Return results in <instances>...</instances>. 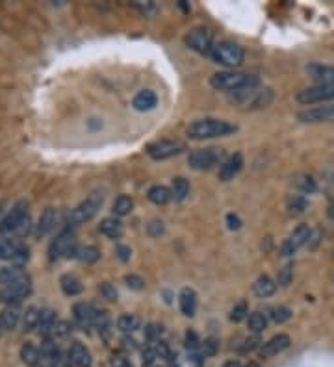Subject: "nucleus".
<instances>
[{
	"instance_id": "nucleus-60",
	"label": "nucleus",
	"mask_w": 334,
	"mask_h": 367,
	"mask_svg": "<svg viewBox=\"0 0 334 367\" xmlns=\"http://www.w3.org/2000/svg\"><path fill=\"white\" fill-rule=\"evenodd\" d=\"M331 215H333V217H334V206H333V208H331Z\"/></svg>"
},
{
	"instance_id": "nucleus-41",
	"label": "nucleus",
	"mask_w": 334,
	"mask_h": 367,
	"mask_svg": "<svg viewBox=\"0 0 334 367\" xmlns=\"http://www.w3.org/2000/svg\"><path fill=\"white\" fill-rule=\"evenodd\" d=\"M247 312H249L247 302H238V304L232 308V312H230V319L238 323V321H241V319L247 318Z\"/></svg>"
},
{
	"instance_id": "nucleus-26",
	"label": "nucleus",
	"mask_w": 334,
	"mask_h": 367,
	"mask_svg": "<svg viewBox=\"0 0 334 367\" xmlns=\"http://www.w3.org/2000/svg\"><path fill=\"white\" fill-rule=\"evenodd\" d=\"M21 247L23 245L19 243V239L15 238L0 239V260H13Z\"/></svg>"
},
{
	"instance_id": "nucleus-50",
	"label": "nucleus",
	"mask_w": 334,
	"mask_h": 367,
	"mask_svg": "<svg viewBox=\"0 0 334 367\" xmlns=\"http://www.w3.org/2000/svg\"><path fill=\"white\" fill-rule=\"evenodd\" d=\"M291 278H293V269H291V265H286L285 269H280V273H278V284L280 286H288Z\"/></svg>"
},
{
	"instance_id": "nucleus-23",
	"label": "nucleus",
	"mask_w": 334,
	"mask_h": 367,
	"mask_svg": "<svg viewBox=\"0 0 334 367\" xmlns=\"http://www.w3.org/2000/svg\"><path fill=\"white\" fill-rule=\"evenodd\" d=\"M253 291L256 297L266 299V297H271V295L277 291V284H275L273 278L264 275V276H260V278H256V282L253 284Z\"/></svg>"
},
{
	"instance_id": "nucleus-49",
	"label": "nucleus",
	"mask_w": 334,
	"mask_h": 367,
	"mask_svg": "<svg viewBox=\"0 0 334 367\" xmlns=\"http://www.w3.org/2000/svg\"><path fill=\"white\" fill-rule=\"evenodd\" d=\"M156 360V353H155V347H145L142 353V364L143 367H151L153 364H155Z\"/></svg>"
},
{
	"instance_id": "nucleus-11",
	"label": "nucleus",
	"mask_w": 334,
	"mask_h": 367,
	"mask_svg": "<svg viewBox=\"0 0 334 367\" xmlns=\"http://www.w3.org/2000/svg\"><path fill=\"white\" fill-rule=\"evenodd\" d=\"M26 217H28V214H26V204L21 202L17 206H13L12 212L0 221V234H15Z\"/></svg>"
},
{
	"instance_id": "nucleus-32",
	"label": "nucleus",
	"mask_w": 334,
	"mask_h": 367,
	"mask_svg": "<svg viewBox=\"0 0 334 367\" xmlns=\"http://www.w3.org/2000/svg\"><path fill=\"white\" fill-rule=\"evenodd\" d=\"M132 208H134V201L130 197L121 195L113 202V210L111 212H113V215H118V217H124V215H129L132 212Z\"/></svg>"
},
{
	"instance_id": "nucleus-51",
	"label": "nucleus",
	"mask_w": 334,
	"mask_h": 367,
	"mask_svg": "<svg viewBox=\"0 0 334 367\" xmlns=\"http://www.w3.org/2000/svg\"><path fill=\"white\" fill-rule=\"evenodd\" d=\"M28 260H30V251H28L26 247H21V249H19V252H17V254H15V258H13L12 262L15 263L17 267H21V265H23V263L28 262Z\"/></svg>"
},
{
	"instance_id": "nucleus-52",
	"label": "nucleus",
	"mask_w": 334,
	"mask_h": 367,
	"mask_svg": "<svg viewBox=\"0 0 334 367\" xmlns=\"http://www.w3.org/2000/svg\"><path fill=\"white\" fill-rule=\"evenodd\" d=\"M134 6H136L137 10L145 15V17H148V15H155L156 13V6L153 4V2H145V4H143V2H134Z\"/></svg>"
},
{
	"instance_id": "nucleus-13",
	"label": "nucleus",
	"mask_w": 334,
	"mask_h": 367,
	"mask_svg": "<svg viewBox=\"0 0 334 367\" xmlns=\"http://www.w3.org/2000/svg\"><path fill=\"white\" fill-rule=\"evenodd\" d=\"M290 336H286V334H277V336H273L271 340H267V342L262 343V347H260V356L262 358H271L275 355H280L282 351H286L290 347Z\"/></svg>"
},
{
	"instance_id": "nucleus-20",
	"label": "nucleus",
	"mask_w": 334,
	"mask_h": 367,
	"mask_svg": "<svg viewBox=\"0 0 334 367\" xmlns=\"http://www.w3.org/2000/svg\"><path fill=\"white\" fill-rule=\"evenodd\" d=\"M56 324H58V315L54 310H41L39 312V334H43L45 337H49L50 334H54Z\"/></svg>"
},
{
	"instance_id": "nucleus-3",
	"label": "nucleus",
	"mask_w": 334,
	"mask_h": 367,
	"mask_svg": "<svg viewBox=\"0 0 334 367\" xmlns=\"http://www.w3.org/2000/svg\"><path fill=\"white\" fill-rule=\"evenodd\" d=\"M102 202H104V193H102V191H93L91 195L86 197V201H82L80 204L69 214L67 223L71 227H78V225L86 223V221H91L100 210V206H102Z\"/></svg>"
},
{
	"instance_id": "nucleus-42",
	"label": "nucleus",
	"mask_w": 334,
	"mask_h": 367,
	"mask_svg": "<svg viewBox=\"0 0 334 367\" xmlns=\"http://www.w3.org/2000/svg\"><path fill=\"white\" fill-rule=\"evenodd\" d=\"M166 232V227H164V223L158 219L151 221L147 225V234L151 236V238H160L162 234Z\"/></svg>"
},
{
	"instance_id": "nucleus-55",
	"label": "nucleus",
	"mask_w": 334,
	"mask_h": 367,
	"mask_svg": "<svg viewBox=\"0 0 334 367\" xmlns=\"http://www.w3.org/2000/svg\"><path fill=\"white\" fill-rule=\"evenodd\" d=\"M30 228H32V225H30V217H26L25 221H23V225H21V227L17 228V236H26V234L30 232Z\"/></svg>"
},
{
	"instance_id": "nucleus-53",
	"label": "nucleus",
	"mask_w": 334,
	"mask_h": 367,
	"mask_svg": "<svg viewBox=\"0 0 334 367\" xmlns=\"http://www.w3.org/2000/svg\"><path fill=\"white\" fill-rule=\"evenodd\" d=\"M100 293H102V297L108 300H115L118 299V291H115V288L111 286V284H102L100 286Z\"/></svg>"
},
{
	"instance_id": "nucleus-56",
	"label": "nucleus",
	"mask_w": 334,
	"mask_h": 367,
	"mask_svg": "<svg viewBox=\"0 0 334 367\" xmlns=\"http://www.w3.org/2000/svg\"><path fill=\"white\" fill-rule=\"evenodd\" d=\"M227 221H229V228H230V230H238V228L241 227V221L238 219L236 215L230 214L229 217H227Z\"/></svg>"
},
{
	"instance_id": "nucleus-24",
	"label": "nucleus",
	"mask_w": 334,
	"mask_h": 367,
	"mask_svg": "<svg viewBox=\"0 0 334 367\" xmlns=\"http://www.w3.org/2000/svg\"><path fill=\"white\" fill-rule=\"evenodd\" d=\"M56 225V212L52 208H47L41 214V217H39V221H37L36 225V234L41 238V236H47V234L54 228Z\"/></svg>"
},
{
	"instance_id": "nucleus-1",
	"label": "nucleus",
	"mask_w": 334,
	"mask_h": 367,
	"mask_svg": "<svg viewBox=\"0 0 334 367\" xmlns=\"http://www.w3.org/2000/svg\"><path fill=\"white\" fill-rule=\"evenodd\" d=\"M234 124H230L221 119H201V121L192 122L188 126V135L192 140H212V137H223V135L234 134Z\"/></svg>"
},
{
	"instance_id": "nucleus-8",
	"label": "nucleus",
	"mask_w": 334,
	"mask_h": 367,
	"mask_svg": "<svg viewBox=\"0 0 334 367\" xmlns=\"http://www.w3.org/2000/svg\"><path fill=\"white\" fill-rule=\"evenodd\" d=\"M334 98V87L333 86H314L307 87L303 91L297 93V102H301L304 106L318 104V102H327Z\"/></svg>"
},
{
	"instance_id": "nucleus-25",
	"label": "nucleus",
	"mask_w": 334,
	"mask_h": 367,
	"mask_svg": "<svg viewBox=\"0 0 334 367\" xmlns=\"http://www.w3.org/2000/svg\"><path fill=\"white\" fill-rule=\"evenodd\" d=\"M99 230L104 234L106 238L111 239H118L123 236V225H121V221L115 219V217H108L100 223Z\"/></svg>"
},
{
	"instance_id": "nucleus-48",
	"label": "nucleus",
	"mask_w": 334,
	"mask_h": 367,
	"mask_svg": "<svg viewBox=\"0 0 334 367\" xmlns=\"http://www.w3.org/2000/svg\"><path fill=\"white\" fill-rule=\"evenodd\" d=\"M124 282H126V286H129V288L136 289V291L145 288V282H143L142 276H137V275H126L124 276Z\"/></svg>"
},
{
	"instance_id": "nucleus-7",
	"label": "nucleus",
	"mask_w": 334,
	"mask_h": 367,
	"mask_svg": "<svg viewBox=\"0 0 334 367\" xmlns=\"http://www.w3.org/2000/svg\"><path fill=\"white\" fill-rule=\"evenodd\" d=\"M78 245L74 243V236L71 230H63L58 238L50 243L49 254L50 260H60V258H73L74 249Z\"/></svg>"
},
{
	"instance_id": "nucleus-6",
	"label": "nucleus",
	"mask_w": 334,
	"mask_h": 367,
	"mask_svg": "<svg viewBox=\"0 0 334 367\" xmlns=\"http://www.w3.org/2000/svg\"><path fill=\"white\" fill-rule=\"evenodd\" d=\"M186 45L199 54H210L214 49V34L204 26H197L186 36Z\"/></svg>"
},
{
	"instance_id": "nucleus-15",
	"label": "nucleus",
	"mask_w": 334,
	"mask_h": 367,
	"mask_svg": "<svg viewBox=\"0 0 334 367\" xmlns=\"http://www.w3.org/2000/svg\"><path fill=\"white\" fill-rule=\"evenodd\" d=\"M241 167H243V156L241 154H234L227 162H223L221 169H219V178H221L223 182H229V180H232L241 171Z\"/></svg>"
},
{
	"instance_id": "nucleus-39",
	"label": "nucleus",
	"mask_w": 334,
	"mask_h": 367,
	"mask_svg": "<svg viewBox=\"0 0 334 367\" xmlns=\"http://www.w3.org/2000/svg\"><path fill=\"white\" fill-rule=\"evenodd\" d=\"M307 206H309V202L304 201L303 197H293V199L290 201V204H288V208H290V214H293V215L303 214L304 210H307Z\"/></svg>"
},
{
	"instance_id": "nucleus-22",
	"label": "nucleus",
	"mask_w": 334,
	"mask_h": 367,
	"mask_svg": "<svg viewBox=\"0 0 334 367\" xmlns=\"http://www.w3.org/2000/svg\"><path fill=\"white\" fill-rule=\"evenodd\" d=\"M156 104H158V97H156L153 91H148V89L140 91L136 97H134V100H132V106H134L137 111L153 110Z\"/></svg>"
},
{
	"instance_id": "nucleus-31",
	"label": "nucleus",
	"mask_w": 334,
	"mask_h": 367,
	"mask_svg": "<svg viewBox=\"0 0 334 367\" xmlns=\"http://www.w3.org/2000/svg\"><path fill=\"white\" fill-rule=\"evenodd\" d=\"M60 286H62L63 293L69 295V297H74V295H78L82 291V284L80 280L73 275H65L62 276V280H60Z\"/></svg>"
},
{
	"instance_id": "nucleus-19",
	"label": "nucleus",
	"mask_w": 334,
	"mask_h": 367,
	"mask_svg": "<svg viewBox=\"0 0 334 367\" xmlns=\"http://www.w3.org/2000/svg\"><path fill=\"white\" fill-rule=\"evenodd\" d=\"M179 304L184 315L193 318V315H195V310H197V295H195V291L190 288L182 289L179 295Z\"/></svg>"
},
{
	"instance_id": "nucleus-36",
	"label": "nucleus",
	"mask_w": 334,
	"mask_h": 367,
	"mask_svg": "<svg viewBox=\"0 0 334 367\" xmlns=\"http://www.w3.org/2000/svg\"><path fill=\"white\" fill-rule=\"evenodd\" d=\"M201 345H203V342L199 340V336L195 332L193 331L186 332V347H188L190 353H197V351H201Z\"/></svg>"
},
{
	"instance_id": "nucleus-29",
	"label": "nucleus",
	"mask_w": 334,
	"mask_h": 367,
	"mask_svg": "<svg viewBox=\"0 0 334 367\" xmlns=\"http://www.w3.org/2000/svg\"><path fill=\"white\" fill-rule=\"evenodd\" d=\"M21 360L25 362L26 366L36 367L41 362V351L37 349L36 345H32V343H25L23 349H21Z\"/></svg>"
},
{
	"instance_id": "nucleus-28",
	"label": "nucleus",
	"mask_w": 334,
	"mask_h": 367,
	"mask_svg": "<svg viewBox=\"0 0 334 367\" xmlns=\"http://www.w3.org/2000/svg\"><path fill=\"white\" fill-rule=\"evenodd\" d=\"M171 199H173V193H171V190H167L166 186H153L148 190V201L155 202L158 206H164Z\"/></svg>"
},
{
	"instance_id": "nucleus-17",
	"label": "nucleus",
	"mask_w": 334,
	"mask_h": 367,
	"mask_svg": "<svg viewBox=\"0 0 334 367\" xmlns=\"http://www.w3.org/2000/svg\"><path fill=\"white\" fill-rule=\"evenodd\" d=\"M310 76L320 84V86H333L334 87V67H329V65H310L309 67Z\"/></svg>"
},
{
	"instance_id": "nucleus-27",
	"label": "nucleus",
	"mask_w": 334,
	"mask_h": 367,
	"mask_svg": "<svg viewBox=\"0 0 334 367\" xmlns=\"http://www.w3.org/2000/svg\"><path fill=\"white\" fill-rule=\"evenodd\" d=\"M99 256H100V251L97 249V247H91V245H86V247H76L73 254V258H76L78 262H84V263L97 262Z\"/></svg>"
},
{
	"instance_id": "nucleus-14",
	"label": "nucleus",
	"mask_w": 334,
	"mask_h": 367,
	"mask_svg": "<svg viewBox=\"0 0 334 367\" xmlns=\"http://www.w3.org/2000/svg\"><path fill=\"white\" fill-rule=\"evenodd\" d=\"M74 313V321L80 324L82 329H89L95 324V319H97V313L99 310H95L91 304H87V302H78V304H74L73 308Z\"/></svg>"
},
{
	"instance_id": "nucleus-18",
	"label": "nucleus",
	"mask_w": 334,
	"mask_h": 367,
	"mask_svg": "<svg viewBox=\"0 0 334 367\" xmlns=\"http://www.w3.org/2000/svg\"><path fill=\"white\" fill-rule=\"evenodd\" d=\"M69 362L76 367H91V355L82 343H73L69 351Z\"/></svg>"
},
{
	"instance_id": "nucleus-43",
	"label": "nucleus",
	"mask_w": 334,
	"mask_h": 367,
	"mask_svg": "<svg viewBox=\"0 0 334 367\" xmlns=\"http://www.w3.org/2000/svg\"><path fill=\"white\" fill-rule=\"evenodd\" d=\"M260 337L258 336H253V337H247V340H243V343L240 345V353H251V351L254 349H260L262 345H260Z\"/></svg>"
},
{
	"instance_id": "nucleus-47",
	"label": "nucleus",
	"mask_w": 334,
	"mask_h": 367,
	"mask_svg": "<svg viewBox=\"0 0 334 367\" xmlns=\"http://www.w3.org/2000/svg\"><path fill=\"white\" fill-rule=\"evenodd\" d=\"M160 334H162V326L160 324H148L145 329V336H147L148 342H160Z\"/></svg>"
},
{
	"instance_id": "nucleus-33",
	"label": "nucleus",
	"mask_w": 334,
	"mask_h": 367,
	"mask_svg": "<svg viewBox=\"0 0 334 367\" xmlns=\"http://www.w3.org/2000/svg\"><path fill=\"white\" fill-rule=\"evenodd\" d=\"M39 312L41 310H37L34 306H30L25 312V315H23V326H25L26 332H32L34 329L39 326Z\"/></svg>"
},
{
	"instance_id": "nucleus-59",
	"label": "nucleus",
	"mask_w": 334,
	"mask_h": 367,
	"mask_svg": "<svg viewBox=\"0 0 334 367\" xmlns=\"http://www.w3.org/2000/svg\"><path fill=\"white\" fill-rule=\"evenodd\" d=\"M243 367H260L258 364H256V362H249V364H245V366Z\"/></svg>"
},
{
	"instance_id": "nucleus-12",
	"label": "nucleus",
	"mask_w": 334,
	"mask_h": 367,
	"mask_svg": "<svg viewBox=\"0 0 334 367\" xmlns=\"http://www.w3.org/2000/svg\"><path fill=\"white\" fill-rule=\"evenodd\" d=\"M299 121L301 122H334V104H325V106H315V108H309L299 113Z\"/></svg>"
},
{
	"instance_id": "nucleus-38",
	"label": "nucleus",
	"mask_w": 334,
	"mask_h": 367,
	"mask_svg": "<svg viewBox=\"0 0 334 367\" xmlns=\"http://www.w3.org/2000/svg\"><path fill=\"white\" fill-rule=\"evenodd\" d=\"M217 351H219V342H217L216 337H208V340H204L203 345H201L203 356H214Z\"/></svg>"
},
{
	"instance_id": "nucleus-16",
	"label": "nucleus",
	"mask_w": 334,
	"mask_h": 367,
	"mask_svg": "<svg viewBox=\"0 0 334 367\" xmlns=\"http://www.w3.org/2000/svg\"><path fill=\"white\" fill-rule=\"evenodd\" d=\"M19 319H21L19 306H6V308L0 312V334L13 331L19 324Z\"/></svg>"
},
{
	"instance_id": "nucleus-46",
	"label": "nucleus",
	"mask_w": 334,
	"mask_h": 367,
	"mask_svg": "<svg viewBox=\"0 0 334 367\" xmlns=\"http://www.w3.org/2000/svg\"><path fill=\"white\" fill-rule=\"evenodd\" d=\"M290 318H291V312L288 310V308H275V310L271 312V319L278 324L286 323Z\"/></svg>"
},
{
	"instance_id": "nucleus-37",
	"label": "nucleus",
	"mask_w": 334,
	"mask_h": 367,
	"mask_svg": "<svg viewBox=\"0 0 334 367\" xmlns=\"http://www.w3.org/2000/svg\"><path fill=\"white\" fill-rule=\"evenodd\" d=\"M155 353L156 356H160L162 360H167V362H171L173 360V353H171V347L167 345L166 342H156L155 343Z\"/></svg>"
},
{
	"instance_id": "nucleus-9",
	"label": "nucleus",
	"mask_w": 334,
	"mask_h": 367,
	"mask_svg": "<svg viewBox=\"0 0 334 367\" xmlns=\"http://www.w3.org/2000/svg\"><path fill=\"white\" fill-rule=\"evenodd\" d=\"M184 148H186L184 143H180V141L164 140V141H156L153 145H148L147 154L153 159H167L180 154Z\"/></svg>"
},
{
	"instance_id": "nucleus-61",
	"label": "nucleus",
	"mask_w": 334,
	"mask_h": 367,
	"mask_svg": "<svg viewBox=\"0 0 334 367\" xmlns=\"http://www.w3.org/2000/svg\"><path fill=\"white\" fill-rule=\"evenodd\" d=\"M36 367H47V366H43V364H37Z\"/></svg>"
},
{
	"instance_id": "nucleus-4",
	"label": "nucleus",
	"mask_w": 334,
	"mask_h": 367,
	"mask_svg": "<svg viewBox=\"0 0 334 367\" xmlns=\"http://www.w3.org/2000/svg\"><path fill=\"white\" fill-rule=\"evenodd\" d=\"M212 60L219 63V65H225V67H240L243 63V49L240 45L232 43V41H221V43L214 45V49L210 52Z\"/></svg>"
},
{
	"instance_id": "nucleus-54",
	"label": "nucleus",
	"mask_w": 334,
	"mask_h": 367,
	"mask_svg": "<svg viewBox=\"0 0 334 367\" xmlns=\"http://www.w3.org/2000/svg\"><path fill=\"white\" fill-rule=\"evenodd\" d=\"M69 332H71V326H69L67 321H58L54 329V336H67Z\"/></svg>"
},
{
	"instance_id": "nucleus-45",
	"label": "nucleus",
	"mask_w": 334,
	"mask_h": 367,
	"mask_svg": "<svg viewBox=\"0 0 334 367\" xmlns=\"http://www.w3.org/2000/svg\"><path fill=\"white\" fill-rule=\"evenodd\" d=\"M296 186L304 193H314L315 191V182L310 177H301L299 180H296Z\"/></svg>"
},
{
	"instance_id": "nucleus-58",
	"label": "nucleus",
	"mask_w": 334,
	"mask_h": 367,
	"mask_svg": "<svg viewBox=\"0 0 334 367\" xmlns=\"http://www.w3.org/2000/svg\"><path fill=\"white\" fill-rule=\"evenodd\" d=\"M223 367H240V364H238V362L232 360V362H227V364H225V366H223Z\"/></svg>"
},
{
	"instance_id": "nucleus-2",
	"label": "nucleus",
	"mask_w": 334,
	"mask_h": 367,
	"mask_svg": "<svg viewBox=\"0 0 334 367\" xmlns=\"http://www.w3.org/2000/svg\"><path fill=\"white\" fill-rule=\"evenodd\" d=\"M210 84L214 89H219V91H238V89H245V87H256L258 78L253 74L225 71V73L214 74L210 78Z\"/></svg>"
},
{
	"instance_id": "nucleus-57",
	"label": "nucleus",
	"mask_w": 334,
	"mask_h": 367,
	"mask_svg": "<svg viewBox=\"0 0 334 367\" xmlns=\"http://www.w3.org/2000/svg\"><path fill=\"white\" fill-rule=\"evenodd\" d=\"M118 254H119V258L123 260V262H126L132 252H130L129 247H123V245H121V247H118Z\"/></svg>"
},
{
	"instance_id": "nucleus-34",
	"label": "nucleus",
	"mask_w": 334,
	"mask_h": 367,
	"mask_svg": "<svg viewBox=\"0 0 334 367\" xmlns=\"http://www.w3.org/2000/svg\"><path fill=\"white\" fill-rule=\"evenodd\" d=\"M173 197L177 201H184L186 197L190 195V182L186 178L179 177L173 180V190H171Z\"/></svg>"
},
{
	"instance_id": "nucleus-44",
	"label": "nucleus",
	"mask_w": 334,
	"mask_h": 367,
	"mask_svg": "<svg viewBox=\"0 0 334 367\" xmlns=\"http://www.w3.org/2000/svg\"><path fill=\"white\" fill-rule=\"evenodd\" d=\"M110 367H132V362L123 353H113L110 358Z\"/></svg>"
},
{
	"instance_id": "nucleus-30",
	"label": "nucleus",
	"mask_w": 334,
	"mask_h": 367,
	"mask_svg": "<svg viewBox=\"0 0 334 367\" xmlns=\"http://www.w3.org/2000/svg\"><path fill=\"white\" fill-rule=\"evenodd\" d=\"M118 329L124 334H130V332H136L140 329V318L137 315H132V313H123L121 318L118 319Z\"/></svg>"
},
{
	"instance_id": "nucleus-35",
	"label": "nucleus",
	"mask_w": 334,
	"mask_h": 367,
	"mask_svg": "<svg viewBox=\"0 0 334 367\" xmlns=\"http://www.w3.org/2000/svg\"><path fill=\"white\" fill-rule=\"evenodd\" d=\"M267 326V319L264 313L254 312L249 315V331H253L254 334H260V332L266 331Z\"/></svg>"
},
{
	"instance_id": "nucleus-5",
	"label": "nucleus",
	"mask_w": 334,
	"mask_h": 367,
	"mask_svg": "<svg viewBox=\"0 0 334 367\" xmlns=\"http://www.w3.org/2000/svg\"><path fill=\"white\" fill-rule=\"evenodd\" d=\"M223 158H225V153L221 148H201L190 154L188 162L195 171H208L212 167L223 164Z\"/></svg>"
},
{
	"instance_id": "nucleus-21",
	"label": "nucleus",
	"mask_w": 334,
	"mask_h": 367,
	"mask_svg": "<svg viewBox=\"0 0 334 367\" xmlns=\"http://www.w3.org/2000/svg\"><path fill=\"white\" fill-rule=\"evenodd\" d=\"M26 276V273L17 265H13V267H2L0 269V286L2 288H10L13 284H17L19 280H23Z\"/></svg>"
},
{
	"instance_id": "nucleus-10",
	"label": "nucleus",
	"mask_w": 334,
	"mask_h": 367,
	"mask_svg": "<svg viewBox=\"0 0 334 367\" xmlns=\"http://www.w3.org/2000/svg\"><path fill=\"white\" fill-rule=\"evenodd\" d=\"M310 236H312V228H310L309 225H299L290 236V239L282 245V254H285V256L296 254L303 245H309Z\"/></svg>"
},
{
	"instance_id": "nucleus-40",
	"label": "nucleus",
	"mask_w": 334,
	"mask_h": 367,
	"mask_svg": "<svg viewBox=\"0 0 334 367\" xmlns=\"http://www.w3.org/2000/svg\"><path fill=\"white\" fill-rule=\"evenodd\" d=\"M271 98H273L271 89H264V91H258L256 93V97H254V100H253V106L254 108H262V106H267L269 102H271Z\"/></svg>"
}]
</instances>
